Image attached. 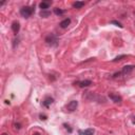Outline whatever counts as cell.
<instances>
[{
    "mask_svg": "<svg viewBox=\"0 0 135 135\" xmlns=\"http://www.w3.org/2000/svg\"><path fill=\"white\" fill-rule=\"evenodd\" d=\"M126 57H127V55H124V54H123V55H119V56L115 57V58L113 59L112 61H113V62H117V61H120V60H122V59H123V58H126Z\"/></svg>",
    "mask_w": 135,
    "mask_h": 135,
    "instance_id": "2e32d148",
    "label": "cell"
},
{
    "mask_svg": "<svg viewBox=\"0 0 135 135\" xmlns=\"http://www.w3.org/2000/svg\"><path fill=\"white\" fill-rule=\"evenodd\" d=\"M66 13H67V10H61L59 8H55L54 9V14L57 15V16H62V15L66 14Z\"/></svg>",
    "mask_w": 135,
    "mask_h": 135,
    "instance_id": "4fadbf2b",
    "label": "cell"
},
{
    "mask_svg": "<svg viewBox=\"0 0 135 135\" xmlns=\"http://www.w3.org/2000/svg\"><path fill=\"white\" fill-rule=\"evenodd\" d=\"M33 135H41V134H40V133H38V132H35Z\"/></svg>",
    "mask_w": 135,
    "mask_h": 135,
    "instance_id": "7402d4cb",
    "label": "cell"
},
{
    "mask_svg": "<svg viewBox=\"0 0 135 135\" xmlns=\"http://www.w3.org/2000/svg\"><path fill=\"white\" fill-rule=\"evenodd\" d=\"M39 15H40V17H42V18H47V17H49L50 15H51V12L49 11H40V13H39Z\"/></svg>",
    "mask_w": 135,
    "mask_h": 135,
    "instance_id": "9a60e30c",
    "label": "cell"
},
{
    "mask_svg": "<svg viewBox=\"0 0 135 135\" xmlns=\"http://www.w3.org/2000/svg\"><path fill=\"white\" fill-rule=\"evenodd\" d=\"M11 28H12V31H13L14 35L17 36V34L19 33V31H20V23H19V21H14L12 23Z\"/></svg>",
    "mask_w": 135,
    "mask_h": 135,
    "instance_id": "9c48e42d",
    "label": "cell"
},
{
    "mask_svg": "<svg viewBox=\"0 0 135 135\" xmlns=\"http://www.w3.org/2000/svg\"><path fill=\"white\" fill-rule=\"evenodd\" d=\"M109 98L115 103H121L122 101V97L118 94H115V93H109Z\"/></svg>",
    "mask_w": 135,
    "mask_h": 135,
    "instance_id": "52a82bcc",
    "label": "cell"
},
{
    "mask_svg": "<svg viewBox=\"0 0 135 135\" xmlns=\"http://www.w3.org/2000/svg\"><path fill=\"white\" fill-rule=\"evenodd\" d=\"M63 127H64V129H66L70 134H71V133L73 132V129H72L71 127H70V124H68V123H63Z\"/></svg>",
    "mask_w": 135,
    "mask_h": 135,
    "instance_id": "d6986e66",
    "label": "cell"
},
{
    "mask_svg": "<svg viewBox=\"0 0 135 135\" xmlns=\"http://www.w3.org/2000/svg\"><path fill=\"white\" fill-rule=\"evenodd\" d=\"M87 98L89 100H94V101H98L99 103L101 102H106V98L102 97V96H99V95H96L93 92H89L87 95Z\"/></svg>",
    "mask_w": 135,
    "mask_h": 135,
    "instance_id": "277c9868",
    "label": "cell"
},
{
    "mask_svg": "<svg viewBox=\"0 0 135 135\" xmlns=\"http://www.w3.org/2000/svg\"><path fill=\"white\" fill-rule=\"evenodd\" d=\"M20 15L23 18H30L32 15L35 13V7H30V6H26V7H22L19 11Z\"/></svg>",
    "mask_w": 135,
    "mask_h": 135,
    "instance_id": "3957f363",
    "label": "cell"
},
{
    "mask_svg": "<svg viewBox=\"0 0 135 135\" xmlns=\"http://www.w3.org/2000/svg\"><path fill=\"white\" fill-rule=\"evenodd\" d=\"M54 102V98L53 97H51V96H47L46 98L43 99V101H42V106L44 107V108H47V109H49L50 108V106Z\"/></svg>",
    "mask_w": 135,
    "mask_h": 135,
    "instance_id": "ba28073f",
    "label": "cell"
},
{
    "mask_svg": "<svg viewBox=\"0 0 135 135\" xmlns=\"http://www.w3.org/2000/svg\"><path fill=\"white\" fill-rule=\"evenodd\" d=\"M133 124H135V116H134V119H133V121H132Z\"/></svg>",
    "mask_w": 135,
    "mask_h": 135,
    "instance_id": "603a6c76",
    "label": "cell"
},
{
    "mask_svg": "<svg viewBox=\"0 0 135 135\" xmlns=\"http://www.w3.org/2000/svg\"><path fill=\"white\" fill-rule=\"evenodd\" d=\"M110 23H111V24H115L116 27L120 28V29H122V28H123L122 24H121L120 22H119V21H117V20H111V21H110Z\"/></svg>",
    "mask_w": 135,
    "mask_h": 135,
    "instance_id": "ac0fdd59",
    "label": "cell"
},
{
    "mask_svg": "<svg viewBox=\"0 0 135 135\" xmlns=\"http://www.w3.org/2000/svg\"><path fill=\"white\" fill-rule=\"evenodd\" d=\"M135 69V66L134 64H128V66H124L122 67L121 69V71L120 72H117V73H115L112 75V78H119L120 76H127V75H130L132 73V71Z\"/></svg>",
    "mask_w": 135,
    "mask_h": 135,
    "instance_id": "6da1fadb",
    "label": "cell"
},
{
    "mask_svg": "<svg viewBox=\"0 0 135 135\" xmlns=\"http://www.w3.org/2000/svg\"><path fill=\"white\" fill-rule=\"evenodd\" d=\"M39 118H40L41 120H47L48 116H47V115H44V114H39Z\"/></svg>",
    "mask_w": 135,
    "mask_h": 135,
    "instance_id": "ffe728a7",
    "label": "cell"
},
{
    "mask_svg": "<svg viewBox=\"0 0 135 135\" xmlns=\"http://www.w3.org/2000/svg\"><path fill=\"white\" fill-rule=\"evenodd\" d=\"M84 6H86V2H84V1H76V2L73 3V8L74 9H77V10L81 9Z\"/></svg>",
    "mask_w": 135,
    "mask_h": 135,
    "instance_id": "5bb4252c",
    "label": "cell"
},
{
    "mask_svg": "<svg viewBox=\"0 0 135 135\" xmlns=\"http://www.w3.org/2000/svg\"><path fill=\"white\" fill-rule=\"evenodd\" d=\"M77 107H78V101H77V100H71V101H70V102L67 104L66 109H67L68 112L72 113V112H74V111H76Z\"/></svg>",
    "mask_w": 135,
    "mask_h": 135,
    "instance_id": "5b68a950",
    "label": "cell"
},
{
    "mask_svg": "<svg viewBox=\"0 0 135 135\" xmlns=\"http://www.w3.org/2000/svg\"><path fill=\"white\" fill-rule=\"evenodd\" d=\"M52 1H42L39 3V8H40L41 11H48L49 8L51 7Z\"/></svg>",
    "mask_w": 135,
    "mask_h": 135,
    "instance_id": "8fae6325",
    "label": "cell"
},
{
    "mask_svg": "<svg viewBox=\"0 0 135 135\" xmlns=\"http://www.w3.org/2000/svg\"><path fill=\"white\" fill-rule=\"evenodd\" d=\"M74 84L79 88H88L92 84V80H90V79H84V80H79V81L74 82Z\"/></svg>",
    "mask_w": 135,
    "mask_h": 135,
    "instance_id": "8992f818",
    "label": "cell"
},
{
    "mask_svg": "<svg viewBox=\"0 0 135 135\" xmlns=\"http://www.w3.org/2000/svg\"><path fill=\"white\" fill-rule=\"evenodd\" d=\"M95 130L93 128H89L86 130H78V134L79 135H94Z\"/></svg>",
    "mask_w": 135,
    "mask_h": 135,
    "instance_id": "30bf717a",
    "label": "cell"
},
{
    "mask_svg": "<svg viewBox=\"0 0 135 135\" xmlns=\"http://www.w3.org/2000/svg\"><path fill=\"white\" fill-rule=\"evenodd\" d=\"M44 42H46L49 47H57L58 42H59L58 36L53 33H50L46 36V38H44Z\"/></svg>",
    "mask_w": 135,
    "mask_h": 135,
    "instance_id": "7a4b0ae2",
    "label": "cell"
},
{
    "mask_svg": "<svg viewBox=\"0 0 135 135\" xmlns=\"http://www.w3.org/2000/svg\"><path fill=\"white\" fill-rule=\"evenodd\" d=\"M14 126H15V129L16 130H20L21 129V124L20 123H15Z\"/></svg>",
    "mask_w": 135,
    "mask_h": 135,
    "instance_id": "44dd1931",
    "label": "cell"
},
{
    "mask_svg": "<svg viewBox=\"0 0 135 135\" xmlns=\"http://www.w3.org/2000/svg\"><path fill=\"white\" fill-rule=\"evenodd\" d=\"M70 23H71V18H66V19H63L62 21H60L59 27H60L61 29H66L70 26Z\"/></svg>",
    "mask_w": 135,
    "mask_h": 135,
    "instance_id": "7c38bea8",
    "label": "cell"
},
{
    "mask_svg": "<svg viewBox=\"0 0 135 135\" xmlns=\"http://www.w3.org/2000/svg\"><path fill=\"white\" fill-rule=\"evenodd\" d=\"M1 135H9V134H8V133H2Z\"/></svg>",
    "mask_w": 135,
    "mask_h": 135,
    "instance_id": "cb8c5ba5",
    "label": "cell"
},
{
    "mask_svg": "<svg viewBox=\"0 0 135 135\" xmlns=\"http://www.w3.org/2000/svg\"><path fill=\"white\" fill-rule=\"evenodd\" d=\"M19 41H20V38H19V37H16L14 39V40H13V49H16L18 47Z\"/></svg>",
    "mask_w": 135,
    "mask_h": 135,
    "instance_id": "e0dca14e",
    "label": "cell"
}]
</instances>
